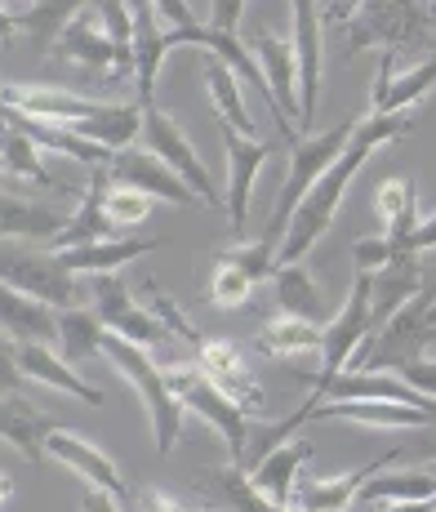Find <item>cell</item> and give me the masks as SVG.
Returning <instances> with one entry per match:
<instances>
[{"mask_svg":"<svg viewBox=\"0 0 436 512\" xmlns=\"http://www.w3.org/2000/svg\"><path fill=\"white\" fill-rule=\"evenodd\" d=\"M405 134H414V116H401V112H392V116H374V112L361 116V125H356V134L348 139V147L339 152V161L321 174V183H316L312 192L303 196L299 210H294L290 232H285L281 250H276V263H303L307 254L316 250V241L330 232L334 214H339L343 196H348L352 179L361 174V165L370 161L379 147L405 139Z\"/></svg>","mask_w":436,"mask_h":512,"instance_id":"obj_1","label":"cell"},{"mask_svg":"<svg viewBox=\"0 0 436 512\" xmlns=\"http://www.w3.org/2000/svg\"><path fill=\"white\" fill-rule=\"evenodd\" d=\"M0 107H14V112H27L49 125H67L81 139H94L112 147V152H125V147H134V139H143V103L138 98H130V103H98V98L49 90V85H5Z\"/></svg>","mask_w":436,"mask_h":512,"instance_id":"obj_2","label":"cell"},{"mask_svg":"<svg viewBox=\"0 0 436 512\" xmlns=\"http://www.w3.org/2000/svg\"><path fill=\"white\" fill-rule=\"evenodd\" d=\"M356 125H361V116H343L334 130L303 134V139L290 147V170H285V183H281V192H276L272 214H267V232L259 236L272 254L281 250V241H285V232H290V219H294V210L303 205V196L321 183V174L330 170L334 161H339V152L348 147V139L356 134Z\"/></svg>","mask_w":436,"mask_h":512,"instance_id":"obj_3","label":"cell"},{"mask_svg":"<svg viewBox=\"0 0 436 512\" xmlns=\"http://www.w3.org/2000/svg\"><path fill=\"white\" fill-rule=\"evenodd\" d=\"M343 54L361 49H428L436 45V9L423 0H365L339 27Z\"/></svg>","mask_w":436,"mask_h":512,"instance_id":"obj_4","label":"cell"},{"mask_svg":"<svg viewBox=\"0 0 436 512\" xmlns=\"http://www.w3.org/2000/svg\"><path fill=\"white\" fill-rule=\"evenodd\" d=\"M103 361L112 366L121 379H130V388L138 392L147 410V423H152V441H156V455H170L183 437V415L187 410L174 401L170 383H165V370H156L152 352L138 348V343L121 339V334H107L103 339Z\"/></svg>","mask_w":436,"mask_h":512,"instance_id":"obj_5","label":"cell"},{"mask_svg":"<svg viewBox=\"0 0 436 512\" xmlns=\"http://www.w3.org/2000/svg\"><path fill=\"white\" fill-rule=\"evenodd\" d=\"M165 383H170L174 401L187 410V415H196L201 423H210L218 437L227 441V455H232V464H245L250 419L241 415V406H236V401H227L223 392H218L214 383L205 379V370L196 366V361H174V366H165Z\"/></svg>","mask_w":436,"mask_h":512,"instance_id":"obj_6","label":"cell"},{"mask_svg":"<svg viewBox=\"0 0 436 512\" xmlns=\"http://www.w3.org/2000/svg\"><path fill=\"white\" fill-rule=\"evenodd\" d=\"M0 281L49 303L54 312L85 308L81 277H76L54 250H14V245H0Z\"/></svg>","mask_w":436,"mask_h":512,"instance_id":"obj_7","label":"cell"},{"mask_svg":"<svg viewBox=\"0 0 436 512\" xmlns=\"http://www.w3.org/2000/svg\"><path fill=\"white\" fill-rule=\"evenodd\" d=\"M192 361L205 370V379H210L227 401H236V406H241L245 419H263L267 415V392H263V383H259V374H254V366L245 361L241 343L205 334V339L196 343Z\"/></svg>","mask_w":436,"mask_h":512,"instance_id":"obj_8","label":"cell"},{"mask_svg":"<svg viewBox=\"0 0 436 512\" xmlns=\"http://www.w3.org/2000/svg\"><path fill=\"white\" fill-rule=\"evenodd\" d=\"M370 294H374V277L370 272H356L352 277V290H348V303L334 321H325V348H321V370L312 374V388L316 383H330L334 374L352 370L356 352L365 348L370 339Z\"/></svg>","mask_w":436,"mask_h":512,"instance_id":"obj_9","label":"cell"},{"mask_svg":"<svg viewBox=\"0 0 436 512\" xmlns=\"http://www.w3.org/2000/svg\"><path fill=\"white\" fill-rule=\"evenodd\" d=\"M143 147L152 156H161L165 165L192 187L196 196H201L205 205H214V210H227V196L214 187V174L205 170V161L196 156V147L187 143V134L178 130V121L170 112H161V107H147L143 112Z\"/></svg>","mask_w":436,"mask_h":512,"instance_id":"obj_10","label":"cell"},{"mask_svg":"<svg viewBox=\"0 0 436 512\" xmlns=\"http://www.w3.org/2000/svg\"><path fill=\"white\" fill-rule=\"evenodd\" d=\"M218 143H223V161H227V219H232V232H245L250 201H254V179L272 161V143L245 139L227 121H218Z\"/></svg>","mask_w":436,"mask_h":512,"instance_id":"obj_11","label":"cell"},{"mask_svg":"<svg viewBox=\"0 0 436 512\" xmlns=\"http://www.w3.org/2000/svg\"><path fill=\"white\" fill-rule=\"evenodd\" d=\"M94 312L103 317V326L112 334H121V339L138 343V348H161L165 326L156 321L152 308H143V303L125 290V281L116 277V272H98L94 277Z\"/></svg>","mask_w":436,"mask_h":512,"instance_id":"obj_12","label":"cell"},{"mask_svg":"<svg viewBox=\"0 0 436 512\" xmlns=\"http://www.w3.org/2000/svg\"><path fill=\"white\" fill-rule=\"evenodd\" d=\"M107 179L112 187H134V192L152 196V201H165V205H192V187H187L170 165L161 161V156H152L147 147H125V152L112 156V165H107Z\"/></svg>","mask_w":436,"mask_h":512,"instance_id":"obj_13","label":"cell"},{"mask_svg":"<svg viewBox=\"0 0 436 512\" xmlns=\"http://www.w3.org/2000/svg\"><path fill=\"white\" fill-rule=\"evenodd\" d=\"M294 9V58H299V139L312 130V116H316V103H321V5L316 0H290Z\"/></svg>","mask_w":436,"mask_h":512,"instance_id":"obj_14","label":"cell"},{"mask_svg":"<svg viewBox=\"0 0 436 512\" xmlns=\"http://www.w3.org/2000/svg\"><path fill=\"white\" fill-rule=\"evenodd\" d=\"M45 455L49 459H58L67 472H76V477L85 481V486H98V490H107L112 499H121V504H130V481L121 477V468L112 464V459L103 455V450L94 446V441H85L81 432H67V428H54L49 432V441H45Z\"/></svg>","mask_w":436,"mask_h":512,"instance_id":"obj_15","label":"cell"},{"mask_svg":"<svg viewBox=\"0 0 436 512\" xmlns=\"http://www.w3.org/2000/svg\"><path fill=\"white\" fill-rule=\"evenodd\" d=\"M134 14V98L156 107V85H161V67L174 49V32H156V5L152 0H130Z\"/></svg>","mask_w":436,"mask_h":512,"instance_id":"obj_16","label":"cell"},{"mask_svg":"<svg viewBox=\"0 0 436 512\" xmlns=\"http://www.w3.org/2000/svg\"><path fill=\"white\" fill-rule=\"evenodd\" d=\"M54 54L67 58V63H76V67H85V72H130L98 9H85V14H76L72 23L63 27Z\"/></svg>","mask_w":436,"mask_h":512,"instance_id":"obj_17","label":"cell"},{"mask_svg":"<svg viewBox=\"0 0 436 512\" xmlns=\"http://www.w3.org/2000/svg\"><path fill=\"white\" fill-rule=\"evenodd\" d=\"M245 45L254 49V58H259V67L267 76V90H272L281 116L285 121H299L303 107H299V58H294V45L276 32H263V27Z\"/></svg>","mask_w":436,"mask_h":512,"instance_id":"obj_18","label":"cell"},{"mask_svg":"<svg viewBox=\"0 0 436 512\" xmlns=\"http://www.w3.org/2000/svg\"><path fill=\"white\" fill-rule=\"evenodd\" d=\"M379 468H392L388 455H379L374 464L365 468H348V472H334V477H299V486H294V499L290 508L294 512H348L356 504V495H361V486L374 477Z\"/></svg>","mask_w":436,"mask_h":512,"instance_id":"obj_19","label":"cell"},{"mask_svg":"<svg viewBox=\"0 0 436 512\" xmlns=\"http://www.w3.org/2000/svg\"><path fill=\"white\" fill-rule=\"evenodd\" d=\"M14 352H18V370H23L27 379L45 383V388H54V392H67V397L85 401V406H107L103 388L85 383L72 361H67L63 352H54V343H14Z\"/></svg>","mask_w":436,"mask_h":512,"instance_id":"obj_20","label":"cell"},{"mask_svg":"<svg viewBox=\"0 0 436 512\" xmlns=\"http://www.w3.org/2000/svg\"><path fill=\"white\" fill-rule=\"evenodd\" d=\"M0 121L14 125V130H23L27 139H32L41 152H54V156H67V161H81V165H112V147L94 143V139H81L76 130H67V125H49V121H36V116L27 112H14V107H0Z\"/></svg>","mask_w":436,"mask_h":512,"instance_id":"obj_21","label":"cell"},{"mask_svg":"<svg viewBox=\"0 0 436 512\" xmlns=\"http://www.w3.org/2000/svg\"><path fill=\"white\" fill-rule=\"evenodd\" d=\"M423 290V254H396L383 272H374V294H370V339L379 334L414 294ZM365 339V343H370Z\"/></svg>","mask_w":436,"mask_h":512,"instance_id":"obj_22","label":"cell"},{"mask_svg":"<svg viewBox=\"0 0 436 512\" xmlns=\"http://www.w3.org/2000/svg\"><path fill=\"white\" fill-rule=\"evenodd\" d=\"M107 187H112V179H107V165H94V170H89V183H85V196L76 201L72 223H67L63 236H58L49 250H76V245L112 241L116 223H112V214H107Z\"/></svg>","mask_w":436,"mask_h":512,"instance_id":"obj_23","label":"cell"},{"mask_svg":"<svg viewBox=\"0 0 436 512\" xmlns=\"http://www.w3.org/2000/svg\"><path fill=\"white\" fill-rule=\"evenodd\" d=\"M0 334L9 343H58V312L0 281Z\"/></svg>","mask_w":436,"mask_h":512,"instance_id":"obj_24","label":"cell"},{"mask_svg":"<svg viewBox=\"0 0 436 512\" xmlns=\"http://www.w3.org/2000/svg\"><path fill=\"white\" fill-rule=\"evenodd\" d=\"M161 236H112V241H94V245H76V250H54L76 277H98V272H116L125 263L143 259V254L161 250Z\"/></svg>","mask_w":436,"mask_h":512,"instance_id":"obj_25","label":"cell"},{"mask_svg":"<svg viewBox=\"0 0 436 512\" xmlns=\"http://www.w3.org/2000/svg\"><path fill=\"white\" fill-rule=\"evenodd\" d=\"M67 223H72L67 210H54V205H36V201H23V196L0 192V241H45V245H54Z\"/></svg>","mask_w":436,"mask_h":512,"instance_id":"obj_26","label":"cell"},{"mask_svg":"<svg viewBox=\"0 0 436 512\" xmlns=\"http://www.w3.org/2000/svg\"><path fill=\"white\" fill-rule=\"evenodd\" d=\"M374 214H379L383 223V236L392 241L396 254H405V241L414 236V228H419V183L405 174V179H383L379 187H374Z\"/></svg>","mask_w":436,"mask_h":512,"instance_id":"obj_27","label":"cell"},{"mask_svg":"<svg viewBox=\"0 0 436 512\" xmlns=\"http://www.w3.org/2000/svg\"><path fill=\"white\" fill-rule=\"evenodd\" d=\"M307 459H312V441H281V446H272L259 464L250 468V481L263 490L267 499H272V504L290 508L294 486H299Z\"/></svg>","mask_w":436,"mask_h":512,"instance_id":"obj_28","label":"cell"},{"mask_svg":"<svg viewBox=\"0 0 436 512\" xmlns=\"http://www.w3.org/2000/svg\"><path fill=\"white\" fill-rule=\"evenodd\" d=\"M428 499H436V472L428 464L410 468L405 464V472H374L370 481L361 486V495H356V504L365 508H392V504H428Z\"/></svg>","mask_w":436,"mask_h":512,"instance_id":"obj_29","label":"cell"},{"mask_svg":"<svg viewBox=\"0 0 436 512\" xmlns=\"http://www.w3.org/2000/svg\"><path fill=\"white\" fill-rule=\"evenodd\" d=\"M0 165H5V174H14V179H27V183H36V187H49V192H58V196H85V187L54 179V174H49V165L41 161V147L27 139L23 130L5 125V121H0Z\"/></svg>","mask_w":436,"mask_h":512,"instance_id":"obj_30","label":"cell"},{"mask_svg":"<svg viewBox=\"0 0 436 512\" xmlns=\"http://www.w3.org/2000/svg\"><path fill=\"white\" fill-rule=\"evenodd\" d=\"M54 428L58 423L41 415L36 406H27L23 397H0V441H9L23 459L45 464V441Z\"/></svg>","mask_w":436,"mask_h":512,"instance_id":"obj_31","label":"cell"},{"mask_svg":"<svg viewBox=\"0 0 436 512\" xmlns=\"http://www.w3.org/2000/svg\"><path fill=\"white\" fill-rule=\"evenodd\" d=\"M85 9H98V0H27L14 18H18V32L32 41L36 54H49L58 45V36H63V27L76 14H85Z\"/></svg>","mask_w":436,"mask_h":512,"instance_id":"obj_32","label":"cell"},{"mask_svg":"<svg viewBox=\"0 0 436 512\" xmlns=\"http://www.w3.org/2000/svg\"><path fill=\"white\" fill-rule=\"evenodd\" d=\"M201 490L214 499L218 508H227V512H294V508H285V504H272V499H267L263 490L250 481V472H245L241 464H232V468H205Z\"/></svg>","mask_w":436,"mask_h":512,"instance_id":"obj_33","label":"cell"},{"mask_svg":"<svg viewBox=\"0 0 436 512\" xmlns=\"http://www.w3.org/2000/svg\"><path fill=\"white\" fill-rule=\"evenodd\" d=\"M254 348L272 361H294L303 352H321L325 348V326H312V321H299V317H272L267 326H259L254 334Z\"/></svg>","mask_w":436,"mask_h":512,"instance_id":"obj_34","label":"cell"},{"mask_svg":"<svg viewBox=\"0 0 436 512\" xmlns=\"http://www.w3.org/2000/svg\"><path fill=\"white\" fill-rule=\"evenodd\" d=\"M205 85H210V103H214L218 121H227L236 134H245V139H263V134H259V121H254L250 107H245L241 76H236L227 63H218L214 54L205 58Z\"/></svg>","mask_w":436,"mask_h":512,"instance_id":"obj_35","label":"cell"},{"mask_svg":"<svg viewBox=\"0 0 436 512\" xmlns=\"http://www.w3.org/2000/svg\"><path fill=\"white\" fill-rule=\"evenodd\" d=\"M272 281H276V303H281L285 317L325 326V299H321V290H316V277L303 263H276Z\"/></svg>","mask_w":436,"mask_h":512,"instance_id":"obj_36","label":"cell"},{"mask_svg":"<svg viewBox=\"0 0 436 512\" xmlns=\"http://www.w3.org/2000/svg\"><path fill=\"white\" fill-rule=\"evenodd\" d=\"M103 317H98L94 308H63L58 312V348H63V357L72 361V366H85V361L103 357V339H107Z\"/></svg>","mask_w":436,"mask_h":512,"instance_id":"obj_37","label":"cell"},{"mask_svg":"<svg viewBox=\"0 0 436 512\" xmlns=\"http://www.w3.org/2000/svg\"><path fill=\"white\" fill-rule=\"evenodd\" d=\"M254 281L250 272L241 268V263H232L227 254H218V263H214V277H210V290H205V303L218 312H236V308H245L250 303V294H254Z\"/></svg>","mask_w":436,"mask_h":512,"instance_id":"obj_38","label":"cell"},{"mask_svg":"<svg viewBox=\"0 0 436 512\" xmlns=\"http://www.w3.org/2000/svg\"><path fill=\"white\" fill-rule=\"evenodd\" d=\"M436 90V54H428L423 63H414L410 72H396L388 98H383V107L374 116H392V112H410L414 103H419L423 94Z\"/></svg>","mask_w":436,"mask_h":512,"instance_id":"obj_39","label":"cell"},{"mask_svg":"<svg viewBox=\"0 0 436 512\" xmlns=\"http://www.w3.org/2000/svg\"><path fill=\"white\" fill-rule=\"evenodd\" d=\"M147 294H152V299H147V308H152V312H156V321H161V326H165V334H174V339H178V343H187V348H192V352H196V343H201V339H205V334H201V330H196V326H192V321H187V312H183V308H178V299H174V294L156 290V281H147Z\"/></svg>","mask_w":436,"mask_h":512,"instance_id":"obj_40","label":"cell"},{"mask_svg":"<svg viewBox=\"0 0 436 512\" xmlns=\"http://www.w3.org/2000/svg\"><path fill=\"white\" fill-rule=\"evenodd\" d=\"M107 214H112V223L121 232L138 228V223H147V214H152V196L134 192V187H107Z\"/></svg>","mask_w":436,"mask_h":512,"instance_id":"obj_41","label":"cell"},{"mask_svg":"<svg viewBox=\"0 0 436 512\" xmlns=\"http://www.w3.org/2000/svg\"><path fill=\"white\" fill-rule=\"evenodd\" d=\"M388 464H410V468L436 464V423L432 428H414L410 441H401L396 450H388Z\"/></svg>","mask_w":436,"mask_h":512,"instance_id":"obj_42","label":"cell"},{"mask_svg":"<svg viewBox=\"0 0 436 512\" xmlns=\"http://www.w3.org/2000/svg\"><path fill=\"white\" fill-rule=\"evenodd\" d=\"M396 259V250H392V241L388 236H356L352 241V263H356V272H383L388 263Z\"/></svg>","mask_w":436,"mask_h":512,"instance_id":"obj_43","label":"cell"},{"mask_svg":"<svg viewBox=\"0 0 436 512\" xmlns=\"http://www.w3.org/2000/svg\"><path fill=\"white\" fill-rule=\"evenodd\" d=\"M392 374H401V379L414 383L423 397L436 401V357H432V352H428V357H419V361H405V366H396Z\"/></svg>","mask_w":436,"mask_h":512,"instance_id":"obj_44","label":"cell"},{"mask_svg":"<svg viewBox=\"0 0 436 512\" xmlns=\"http://www.w3.org/2000/svg\"><path fill=\"white\" fill-rule=\"evenodd\" d=\"M23 379H27V374L18 370V352H14V343H9L5 334H0V397H18Z\"/></svg>","mask_w":436,"mask_h":512,"instance_id":"obj_45","label":"cell"},{"mask_svg":"<svg viewBox=\"0 0 436 512\" xmlns=\"http://www.w3.org/2000/svg\"><path fill=\"white\" fill-rule=\"evenodd\" d=\"M241 14H245V0H210V18H205V27H210V32L236 36Z\"/></svg>","mask_w":436,"mask_h":512,"instance_id":"obj_46","label":"cell"},{"mask_svg":"<svg viewBox=\"0 0 436 512\" xmlns=\"http://www.w3.org/2000/svg\"><path fill=\"white\" fill-rule=\"evenodd\" d=\"M125 512H205V508H187V504H178V499L161 495V490H134Z\"/></svg>","mask_w":436,"mask_h":512,"instance_id":"obj_47","label":"cell"},{"mask_svg":"<svg viewBox=\"0 0 436 512\" xmlns=\"http://www.w3.org/2000/svg\"><path fill=\"white\" fill-rule=\"evenodd\" d=\"M436 250V214H428V219H419V228H414V236L405 241V254H428Z\"/></svg>","mask_w":436,"mask_h":512,"instance_id":"obj_48","label":"cell"},{"mask_svg":"<svg viewBox=\"0 0 436 512\" xmlns=\"http://www.w3.org/2000/svg\"><path fill=\"white\" fill-rule=\"evenodd\" d=\"M81 512H125V504H121V499H112V495H107V490H98V486H85Z\"/></svg>","mask_w":436,"mask_h":512,"instance_id":"obj_49","label":"cell"},{"mask_svg":"<svg viewBox=\"0 0 436 512\" xmlns=\"http://www.w3.org/2000/svg\"><path fill=\"white\" fill-rule=\"evenodd\" d=\"M361 5H365V0H325L321 18H325V23H330V27H343V23H348V18H352Z\"/></svg>","mask_w":436,"mask_h":512,"instance_id":"obj_50","label":"cell"},{"mask_svg":"<svg viewBox=\"0 0 436 512\" xmlns=\"http://www.w3.org/2000/svg\"><path fill=\"white\" fill-rule=\"evenodd\" d=\"M14 14H18V9H14V5H0V45H5V41H9V36H14V32H18V18H14Z\"/></svg>","mask_w":436,"mask_h":512,"instance_id":"obj_51","label":"cell"},{"mask_svg":"<svg viewBox=\"0 0 436 512\" xmlns=\"http://www.w3.org/2000/svg\"><path fill=\"white\" fill-rule=\"evenodd\" d=\"M423 294H428V299L436 303V272H432V277H428V272H423Z\"/></svg>","mask_w":436,"mask_h":512,"instance_id":"obj_52","label":"cell"},{"mask_svg":"<svg viewBox=\"0 0 436 512\" xmlns=\"http://www.w3.org/2000/svg\"><path fill=\"white\" fill-rule=\"evenodd\" d=\"M9 495H14V481H9V477H5V472H0V504H5V499H9Z\"/></svg>","mask_w":436,"mask_h":512,"instance_id":"obj_53","label":"cell"},{"mask_svg":"<svg viewBox=\"0 0 436 512\" xmlns=\"http://www.w3.org/2000/svg\"><path fill=\"white\" fill-rule=\"evenodd\" d=\"M428 326H432V334H436V303H432V312H428Z\"/></svg>","mask_w":436,"mask_h":512,"instance_id":"obj_54","label":"cell"},{"mask_svg":"<svg viewBox=\"0 0 436 512\" xmlns=\"http://www.w3.org/2000/svg\"><path fill=\"white\" fill-rule=\"evenodd\" d=\"M0 98H5V85H0Z\"/></svg>","mask_w":436,"mask_h":512,"instance_id":"obj_55","label":"cell"},{"mask_svg":"<svg viewBox=\"0 0 436 512\" xmlns=\"http://www.w3.org/2000/svg\"><path fill=\"white\" fill-rule=\"evenodd\" d=\"M0 170H5V165H0Z\"/></svg>","mask_w":436,"mask_h":512,"instance_id":"obj_56","label":"cell"}]
</instances>
